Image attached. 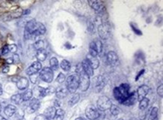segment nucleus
I'll use <instances>...</instances> for the list:
<instances>
[{
  "label": "nucleus",
  "instance_id": "7c9ffc66",
  "mask_svg": "<svg viewBox=\"0 0 163 120\" xmlns=\"http://www.w3.org/2000/svg\"><path fill=\"white\" fill-rule=\"evenodd\" d=\"M158 107H153V109L151 110L150 113L149 120H153L155 119L158 118Z\"/></svg>",
  "mask_w": 163,
  "mask_h": 120
},
{
  "label": "nucleus",
  "instance_id": "2eb2a0df",
  "mask_svg": "<svg viewBox=\"0 0 163 120\" xmlns=\"http://www.w3.org/2000/svg\"><path fill=\"white\" fill-rule=\"evenodd\" d=\"M106 59L107 63L110 65V66H115L117 63L118 60H119V58H118V56L115 52L110 51L107 53Z\"/></svg>",
  "mask_w": 163,
  "mask_h": 120
},
{
  "label": "nucleus",
  "instance_id": "5701e85b",
  "mask_svg": "<svg viewBox=\"0 0 163 120\" xmlns=\"http://www.w3.org/2000/svg\"><path fill=\"white\" fill-rule=\"evenodd\" d=\"M56 110H57V109H56L54 107H47V109L44 110V115L47 118H48L49 119H53V117H54V116H55L56 113Z\"/></svg>",
  "mask_w": 163,
  "mask_h": 120
},
{
  "label": "nucleus",
  "instance_id": "72a5a7b5",
  "mask_svg": "<svg viewBox=\"0 0 163 120\" xmlns=\"http://www.w3.org/2000/svg\"><path fill=\"white\" fill-rule=\"evenodd\" d=\"M66 76H65V74L63 73H60L58 74V76H57V82L59 83H64L65 81H66Z\"/></svg>",
  "mask_w": 163,
  "mask_h": 120
},
{
  "label": "nucleus",
  "instance_id": "f03ea898",
  "mask_svg": "<svg viewBox=\"0 0 163 120\" xmlns=\"http://www.w3.org/2000/svg\"><path fill=\"white\" fill-rule=\"evenodd\" d=\"M75 71L79 77V88L81 92H86L90 86V78L86 74L82 68L81 63H78L76 66Z\"/></svg>",
  "mask_w": 163,
  "mask_h": 120
},
{
  "label": "nucleus",
  "instance_id": "39448f33",
  "mask_svg": "<svg viewBox=\"0 0 163 120\" xmlns=\"http://www.w3.org/2000/svg\"><path fill=\"white\" fill-rule=\"evenodd\" d=\"M102 51V43L99 38L94 39L90 42L89 47V55L93 57H97L99 53Z\"/></svg>",
  "mask_w": 163,
  "mask_h": 120
},
{
  "label": "nucleus",
  "instance_id": "a878e982",
  "mask_svg": "<svg viewBox=\"0 0 163 120\" xmlns=\"http://www.w3.org/2000/svg\"><path fill=\"white\" fill-rule=\"evenodd\" d=\"M33 96V92L31 89H27L22 94V98L24 102H28L32 99Z\"/></svg>",
  "mask_w": 163,
  "mask_h": 120
},
{
  "label": "nucleus",
  "instance_id": "4be33fe9",
  "mask_svg": "<svg viewBox=\"0 0 163 120\" xmlns=\"http://www.w3.org/2000/svg\"><path fill=\"white\" fill-rule=\"evenodd\" d=\"M36 59L38 60V62H44L46 59H47V53L45 49H42V50H37L36 52Z\"/></svg>",
  "mask_w": 163,
  "mask_h": 120
},
{
  "label": "nucleus",
  "instance_id": "58836bf2",
  "mask_svg": "<svg viewBox=\"0 0 163 120\" xmlns=\"http://www.w3.org/2000/svg\"><path fill=\"white\" fill-rule=\"evenodd\" d=\"M30 80H31V82L32 83H36V82H37V80H38V74H33L31 75V76H30Z\"/></svg>",
  "mask_w": 163,
  "mask_h": 120
},
{
  "label": "nucleus",
  "instance_id": "dca6fc26",
  "mask_svg": "<svg viewBox=\"0 0 163 120\" xmlns=\"http://www.w3.org/2000/svg\"><path fill=\"white\" fill-rule=\"evenodd\" d=\"M137 100H138L137 93L135 92H133L129 94V96L125 98V100L122 102V105H125V106H132L136 102Z\"/></svg>",
  "mask_w": 163,
  "mask_h": 120
},
{
  "label": "nucleus",
  "instance_id": "393cba45",
  "mask_svg": "<svg viewBox=\"0 0 163 120\" xmlns=\"http://www.w3.org/2000/svg\"><path fill=\"white\" fill-rule=\"evenodd\" d=\"M65 117V111L61 108L57 109L56 110V113L54 117H53V120H63Z\"/></svg>",
  "mask_w": 163,
  "mask_h": 120
},
{
  "label": "nucleus",
  "instance_id": "f3484780",
  "mask_svg": "<svg viewBox=\"0 0 163 120\" xmlns=\"http://www.w3.org/2000/svg\"><path fill=\"white\" fill-rule=\"evenodd\" d=\"M16 83H17L16 84L17 87L20 90H25L29 87V80L27 78L24 77L18 78L16 81Z\"/></svg>",
  "mask_w": 163,
  "mask_h": 120
},
{
  "label": "nucleus",
  "instance_id": "de8ad7c7",
  "mask_svg": "<svg viewBox=\"0 0 163 120\" xmlns=\"http://www.w3.org/2000/svg\"><path fill=\"white\" fill-rule=\"evenodd\" d=\"M75 120H86L84 118H83V117H78V118L75 119Z\"/></svg>",
  "mask_w": 163,
  "mask_h": 120
},
{
  "label": "nucleus",
  "instance_id": "09e8293b",
  "mask_svg": "<svg viewBox=\"0 0 163 120\" xmlns=\"http://www.w3.org/2000/svg\"><path fill=\"white\" fill-rule=\"evenodd\" d=\"M0 120H7V119L4 116H2L0 115Z\"/></svg>",
  "mask_w": 163,
  "mask_h": 120
},
{
  "label": "nucleus",
  "instance_id": "0eeeda50",
  "mask_svg": "<svg viewBox=\"0 0 163 120\" xmlns=\"http://www.w3.org/2000/svg\"><path fill=\"white\" fill-rule=\"evenodd\" d=\"M112 104L111 100L105 95H102L99 97L97 101V109L99 111H106L109 110L111 107Z\"/></svg>",
  "mask_w": 163,
  "mask_h": 120
},
{
  "label": "nucleus",
  "instance_id": "4c0bfd02",
  "mask_svg": "<svg viewBox=\"0 0 163 120\" xmlns=\"http://www.w3.org/2000/svg\"><path fill=\"white\" fill-rule=\"evenodd\" d=\"M156 92H157V94H158L159 96L162 97V95H163V85L162 84H161L158 88H157Z\"/></svg>",
  "mask_w": 163,
  "mask_h": 120
},
{
  "label": "nucleus",
  "instance_id": "49530a36",
  "mask_svg": "<svg viewBox=\"0 0 163 120\" xmlns=\"http://www.w3.org/2000/svg\"><path fill=\"white\" fill-rule=\"evenodd\" d=\"M2 92H3V90H2V85L0 84V95H2Z\"/></svg>",
  "mask_w": 163,
  "mask_h": 120
},
{
  "label": "nucleus",
  "instance_id": "aec40b11",
  "mask_svg": "<svg viewBox=\"0 0 163 120\" xmlns=\"http://www.w3.org/2000/svg\"><path fill=\"white\" fill-rule=\"evenodd\" d=\"M17 107L14 105H8L4 109V113L8 117H12L17 112Z\"/></svg>",
  "mask_w": 163,
  "mask_h": 120
},
{
  "label": "nucleus",
  "instance_id": "20e7f679",
  "mask_svg": "<svg viewBox=\"0 0 163 120\" xmlns=\"http://www.w3.org/2000/svg\"><path fill=\"white\" fill-rule=\"evenodd\" d=\"M66 87L69 93L74 94L79 88V77L77 74H72L66 79Z\"/></svg>",
  "mask_w": 163,
  "mask_h": 120
},
{
  "label": "nucleus",
  "instance_id": "6e6552de",
  "mask_svg": "<svg viewBox=\"0 0 163 120\" xmlns=\"http://www.w3.org/2000/svg\"><path fill=\"white\" fill-rule=\"evenodd\" d=\"M54 74L53 71L50 68L45 67L40 71L39 77L41 80L47 83H50L53 80Z\"/></svg>",
  "mask_w": 163,
  "mask_h": 120
},
{
  "label": "nucleus",
  "instance_id": "37998d69",
  "mask_svg": "<svg viewBox=\"0 0 163 120\" xmlns=\"http://www.w3.org/2000/svg\"><path fill=\"white\" fill-rule=\"evenodd\" d=\"M9 71V66H6L5 67H3V69H2V72L3 73H8Z\"/></svg>",
  "mask_w": 163,
  "mask_h": 120
},
{
  "label": "nucleus",
  "instance_id": "f704fd0d",
  "mask_svg": "<svg viewBox=\"0 0 163 120\" xmlns=\"http://www.w3.org/2000/svg\"><path fill=\"white\" fill-rule=\"evenodd\" d=\"M15 117L16 119H17V120H21L23 118H24V111L21 110H17V112L15 113Z\"/></svg>",
  "mask_w": 163,
  "mask_h": 120
},
{
  "label": "nucleus",
  "instance_id": "ea45409f",
  "mask_svg": "<svg viewBox=\"0 0 163 120\" xmlns=\"http://www.w3.org/2000/svg\"><path fill=\"white\" fill-rule=\"evenodd\" d=\"M9 53V50H8V45L5 44V46H3L2 49V55H6Z\"/></svg>",
  "mask_w": 163,
  "mask_h": 120
},
{
  "label": "nucleus",
  "instance_id": "9d476101",
  "mask_svg": "<svg viewBox=\"0 0 163 120\" xmlns=\"http://www.w3.org/2000/svg\"><path fill=\"white\" fill-rule=\"evenodd\" d=\"M105 86V79L102 76H96L93 78V89L96 92H99Z\"/></svg>",
  "mask_w": 163,
  "mask_h": 120
},
{
  "label": "nucleus",
  "instance_id": "a19ab883",
  "mask_svg": "<svg viewBox=\"0 0 163 120\" xmlns=\"http://www.w3.org/2000/svg\"><path fill=\"white\" fill-rule=\"evenodd\" d=\"M12 59H13V62H14V63H18L20 62V57L17 54H14Z\"/></svg>",
  "mask_w": 163,
  "mask_h": 120
},
{
  "label": "nucleus",
  "instance_id": "a18cd8bd",
  "mask_svg": "<svg viewBox=\"0 0 163 120\" xmlns=\"http://www.w3.org/2000/svg\"><path fill=\"white\" fill-rule=\"evenodd\" d=\"M144 70H142V71H140V74H139L138 75V76H137V77H136V80H138V78H139V77L141 76V74H144Z\"/></svg>",
  "mask_w": 163,
  "mask_h": 120
},
{
  "label": "nucleus",
  "instance_id": "79ce46f5",
  "mask_svg": "<svg viewBox=\"0 0 163 120\" xmlns=\"http://www.w3.org/2000/svg\"><path fill=\"white\" fill-rule=\"evenodd\" d=\"M88 31L90 32H94V25L92 23H89L88 25Z\"/></svg>",
  "mask_w": 163,
  "mask_h": 120
},
{
  "label": "nucleus",
  "instance_id": "c756f323",
  "mask_svg": "<svg viewBox=\"0 0 163 120\" xmlns=\"http://www.w3.org/2000/svg\"><path fill=\"white\" fill-rule=\"evenodd\" d=\"M60 67L65 71H68L71 69V63L66 59H63V61L60 63Z\"/></svg>",
  "mask_w": 163,
  "mask_h": 120
},
{
  "label": "nucleus",
  "instance_id": "8fccbe9b",
  "mask_svg": "<svg viewBox=\"0 0 163 120\" xmlns=\"http://www.w3.org/2000/svg\"><path fill=\"white\" fill-rule=\"evenodd\" d=\"M1 110H2V105L0 104V113H1Z\"/></svg>",
  "mask_w": 163,
  "mask_h": 120
},
{
  "label": "nucleus",
  "instance_id": "7ed1b4c3",
  "mask_svg": "<svg viewBox=\"0 0 163 120\" xmlns=\"http://www.w3.org/2000/svg\"><path fill=\"white\" fill-rule=\"evenodd\" d=\"M130 85L128 83H122L117 87H115L113 91V95L115 99L119 103L122 104L130 94Z\"/></svg>",
  "mask_w": 163,
  "mask_h": 120
},
{
  "label": "nucleus",
  "instance_id": "473e14b6",
  "mask_svg": "<svg viewBox=\"0 0 163 120\" xmlns=\"http://www.w3.org/2000/svg\"><path fill=\"white\" fill-rule=\"evenodd\" d=\"M110 111H111V113L112 114V115L114 116H118L119 113V108L118 107L117 105H112L110 109Z\"/></svg>",
  "mask_w": 163,
  "mask_h": 120
},
{
  "label": "nucleus",
  "instance_id": "b1692460",
  "mask_svg": "<svg viewBox=\"0 0 163 120\" xmlns=\"http://www.w3.org/2000/svg\"><path fill=\"white\" fill-rule=\"evenodd\" d=\"M11 101L13 104L17 105H19L22 103L24 101H23L22 98V94H15V95H12L11 98Z\"/></svg>",
  "mask_w": 163,
  "mask_h": 120
},
{
  "label": "nucleus",
  "instance_id": "c9c22d12",
  "mask_svg": "<svg viewBox=\"0 0 163 120\" xmlns=\"http://www.w3.org/2000/svg\"><path fill=\"white\" fill-rule=\"evenodd\" d=\"M8 50L11 53H15L17 51V46L14 44H10V45H8Z\"/></svg>",
  "mask_w": 163,
  "mask_h": 120
},
{
  "label": "nucleus",
  "instance_id": "bb28decb",
  "mask_svg": "<svg viewBox=\"0 0 163 120\" xmlns=\"http://www.w3.org/2000/svg\"><path fill=\"white\" fill-rule=\"evenodd\" d=\"M149 102L150 100L148 98H144L142 100H141L139 102V109L141 110H144L147 109L149 106Z\"/></svg>",
  "mask_w": 163,
  "mask_h": 120
},
{
  "label": "nucleus",
  "instance_id": "9b49d317",
  "mask_svg": "<svg viewBox=\"0 0 163 120\" xmlns=\"http://www.w3.org/2000/svg\"><path fill=\"white\" fill-rule=\"evenodd\" d=\"M41 69H42V65H41V63L40 62L35 61L27 69L26 73L29 76H31V75L38 74Z\"/></svg>",
  "mask_w": 163,
  "mask_h": 120
},
{
  "label": "nucleus",
  "instance_id": "ddd939ff",
  "mask_svg": "<svg viewBox=\"0 0 163 120\" xmlns=\"http://www.w3.org/2000/svg\"><path fill=\"white\" fill-rule=\"evenodd\" d=\"M89 6L91 7L93 10L99 13H102L105 11V5L102 1H88Z\"/></svg>",
  "mask_w": 163,
  "mask_h": 120
},
{
  "label": "nucleus",
  "instance_id": "e433bc0d",
  "mask_svg": "<svg viewBox=\"0 0 163 120\" xmlns=\"http://www.w3.org/2000/svg\"><path fill=\"white\" fill-rule=\"evenodd\" d=\"M34 120H50L48 118L45 116L44 114H39V115L36 116L35 118L34 119Z\"/></svg>",
  "mask_w": 163,
  "mask_h": 120
},
{
  "label": "nucleus",
  "instance_id": "4468645a",
  "mask_svg": "<svg viewBox=\"0 0 163 120\" xmlns=\"http://www.w3.org/2000/svg\"><path fill=\"white\" fill-rule=\"evenodd\" d=\"M150 91V87L148 85H142L139 86L137 90V96H138V101H141L143 98H146L147 95L148 94Z\"/></svg>",
  "mask_w": 163,
  "mask_h": 120
},
{
  "label": "nucleus",
  "instance_id": "2f4dec72",
  "mask_svg": "<svg viewBox=\"0 0 163 120\" xmlns=\"http://www.w3.org/2000/svg\"><path fill=\"white\" fill-rule=\"evenodd\" d=\"M44 41L42 40H39V41H37L36 42H35V44H33L34 46L35 49L36 50H42V49H44Z\"/></svg>",
  "mask_w": 163,
  "mask_h": 120
},
{
  "label": "nucleus",
  "instance_id": "6ab92c4d",
  "mask_svg": "<svg viewBox=\"0 0 163 120\" xmlns=\"http://www.w3.org/2000/svg\"><path fill=\"white\" fill-rule=\"evenodd\" d=\"M81 65H82V68H83L85 73H86V74L89 77H93V74H94V71H93L94 70H93V68L90 66V65L87 63V61H86V59H84V60L82 62Z\"/></svg>",
  "mask_w": 163,
  "mask_h": 120
},
{
  "label": "nucleus",
  "instance_id": "a211bd4d",
  "mask_svg": "<svg viewBox=\"0 0 163 120\" xmlns=\"http://www.w3.org/2000/svg\"><path fill=\"white\" fill-rule=\"evenodd\" d=\"M86 60L87 61V63L90 65V66L93 68V70H94V69H97L98 68H99L100 63H99V60L97 57H93V56H91L90 55L88 54L87 56H86Z\"/></svg>",
  "mask_w": 163,
  "mask_h": 120
},
{
  "label": "nucleus",
  "instance_id": "412c9836",
  "mask_svg": "<svg viewBox=\"0 0 163 120\" xmlns=\"http://www.w3.org/2000/svg\"><path fill=\"white\" fill-rule=\"evenodd\" d=\"M56 95H57V98L58 99H63V98H66L67 96L68 92L67 89H66V86H61V87H59L56 89Z\"/></svg>",
  "mask_w": 163,
  "mask_h": 120
},
{
  "label": "nucleus",
  "instance_id": "f8f14e48",
  "mask_svg": "<svg viewBox=\"0 0 163 120\" xmlns=\"http://www.w3.org/2000/svg\"><path fill=\"white\" fill-rule=\"evenodd\" d=\"M40 106H41V103H40L39 100L37 99V98H32L27 108V113L31 114L36 112V111L39 109Z\"/></svg>",
  "mask_w": 163,
  "mask_h": 120
},
{
  "label": "nucleus",
  "instance_id": "cd10ccee",
  "mask_svg": "<svg viewBox=\"0 0 163 120\" xmlns=\"http://www.w3.org/2000/svg\"><path fill=\"white\" fill-rule=\"evenodd\" d=\"M79 100H80V95H79L78 93L74 94V95L72 96V98L69 99V105H70L71 107L74 106V105H76V104L79 102Z\"/></svg>",
  "mask_w": 163,
  "mask_h": 120
},
{
  "label": "nucleus",
  "instance_id": "f257e3e1",
  "mask_svg": "<svg viewBox=\"0 0 163 120\" xmlns=\"http://www.w3.org/2000/svg\"><path fill=\"white\" fill-rule=\"evenodd\" d=\"M46 32V27L43 24L31 20L26 24L24 37L26 39H32L43 35Z\"/></svg>",
  "mask_w": 163,
  "mask_h": 120
},
{
  "label": "nucleus",
  "instance_id": "1a4fd4ad",
  "mask_svg": "<svg viewBox=\"0 0 163 120\" xmlns=\"http://www.w3.org/2000/svg\"><path fill=\"white\" fill-rule=\"evenodd\" d=\"M85 115L88 119L96 120L100 116V111L94 105H89L85 110Z\"/></svg>",
  "mask_w": 163,
  "mask_h": 120
},
{
  "label": "nucleus",
  "instance_id": "c85d7f7f",
  "mask_svg": "<svg viewBox=\"0 0 163 120\" xmlns=\"http://www.w3.org/2000/svg\"><path fill=\"white\" fill-rule=\"evenodd\" d=\"M50 68L53 71H56L59 68V61L56 57H53L50 59Z\"/></svg>",
  "mask_w": 163,
  "mask_h": 120
},
{
  "label": "nucleus",
  "instance_id": "c03bdc74",
  "mask_svg": "<svg viewBox=\"0 0 163 120\" xmlns=\"http://www.w3.org/2000/svg\"><path fill=\"white\" fill-rule=\"evenodd\" d=\"M6 63L8 65H11L13 64L14 63V62H13V59L12 58H8V59H6Z\"/></svg>",
  "mask_w": 163,
  "mask_h": 120
},
{
  "label": "nucleus",
  "instance_id": "3c124183",
  "mask_svg": "<svg viewBox=\"0 0 163 120\" xmlns=\"http://www.w3.org/2000/svg\"><path fill=\"white\" fill-rule=\"evenodd\" d=\"M117 120H124V119H121V118H120V119H118Z\"/></svg>",
  "mask_w": 163,
  "mask_h": 120
},
{
  "label": "nucleus",
  "instance_id": "423d86ee",
  "mask_svg": "<svg viewBox=\"0 0 163 120\" xmlns=\"http://www.w3.org/2000/svg\"><path fill=\"white\" fill-rule=\"evenodd\" d=\"M98 33L99 37L103 40L109 38L111 34V28L108 22H102L98 27Z\"/></svg>",
  "mask_w": 163,
  "mask_h": 120
}]
</instances>
